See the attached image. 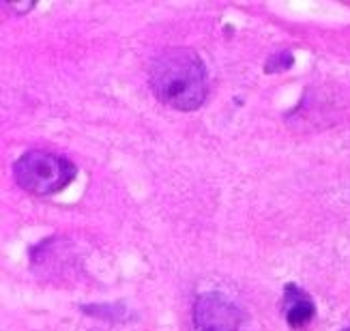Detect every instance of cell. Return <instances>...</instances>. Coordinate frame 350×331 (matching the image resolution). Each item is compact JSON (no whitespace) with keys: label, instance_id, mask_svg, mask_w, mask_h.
<instances>
[{"label":"cell","instance_id":"obj_1","mask_svg":"<svg viewBox=\"0 0 350 331\" xmlns=\"http://www.w3.org/2000/svg\"><path fill=\"white\" fill-rule=\"evenodd\" d=\"M148 82L161 103L183 112L200 108L208 95V71L189 48L161 52L150 65Z\"/></svg>","mask_w":350,"mask_h":331},{"label":"cell","instance_id":"obj_2","mask_svg":"<svg viewBox=\"0 0 350 331\" xmlns=\"http://www.w3.org/2000/svg\"><path fill=\"white\" fill-rule=\"evenodd\" d=\"M75 174L78 170L71 159L56 153H45V150H28L13 163V176L18 185L39 196L65 189Z\"/></svg>","mask_w":350,"mask_h":331},{"label":"cell","instance_id":"obj_3","mask_svg":"<svg viewBox=\"0 0 350 331\" xmlns=\"http://www.w3.org/2000/svg\"><path fill=\"white\" fill-rule=\"evenodd\" d=\"M196 331H241L243 312L221 293H202L193 301Z\"/></svg>","mask_w":350,"mask_h":331},{"label":"cell","instance_id":"obj_4","mask_svg":"<svg viewBox=\"0 0 350 331\" xmlns=\"http://www.w3.org/2000/svg\"><path fill=\"white\" fill-rule=\"evenodd\" d=\"M316 314V306L310 295L297 284H286L284 289V316L293 329H303Z\"/></svg>","mask_w":350,"mask_h":331},{"label":"cell","instance_id":"obj_5","mask_svg":"<svg viewBox=\"0 0 350 331\" xmlns=\"http://www.w3.org/2000/svg\"><path fill=\"white\" fill-rule=\"evenodd\" d=\"M295 63V56L288 52V50H282V52H275L271 54L269 60H267V71L269 73H275V71H286L291 69Z\"/></svg>","mask_w":350,"mask_h":331}]
</instances>
